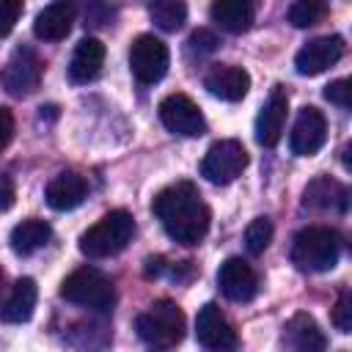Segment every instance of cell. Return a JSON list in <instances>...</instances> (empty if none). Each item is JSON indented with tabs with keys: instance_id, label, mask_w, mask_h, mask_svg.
Returning <instances> with one entry per match:
<instances>
[{
	"instance_id": "2",
	"label": "cell",
	"mask_w": 352,
	"mask_h": 352,
	"mask_svg": "<svg viewBox=\"0 0 352 352\" xmlns=\"http://www.w3.org/2000/svg\"><path fill=\"white\" fill-rule=\"evenodd\" d=\"M341 234L327 226H308L292 242V264L302 272H327L338 264Z\"/></svg>"
},
{
	"instance_id": "28",
	"label": "cell",
	"mask_w": 352,
	"mask_h": 352,
	"mask_svg": "<svg viewBox=\"0 0 352 352\" xmlns=\"http://www.w3.org/2000/svg\"><path fill=\"white\" fill-rule=\"evenodd\" d=\"M333 324L341 333L352 330V300H349V292H341V297H338V302L333 308Z\"/></svg>"
},
{
	"instance_id": "21",
	"label": "cell",
	"mask_w": 352,
	"mask_h": 352,
	"mask_svg": "<svg viewBox=\"0 0 352 352\" xmlns=\"http://www.w3.org/2000/svg\"><path fill=\"white\" fill-rule=\"evenodd\" d=\"M302 204L311 209H341L344 212L349 204V190L344 184L333 182L330 176H319L305 187Z\"/></svg>"
},
{
	"instance_id": "32",
	"label": "cell",
	"mask_w": 352,
	"mask_h": 352,
	"mask_svg": "<svg viewBox=\"0 0 352 352\" xmlns=\"http://www.w3.org/2000/svg\"><path fill=\"white\" fill-rule=\"evenodd\" d=\"M14 182L8 176H0V212H8L14 206Z\"/></svg>"
},
{
	"instance_id": "15",
	"label": "cell",
	"mask_w": 352,
	"mask_h": 352,
	"mask_svg": "<svg viewBox=\"0 0 352 352\" xmlns=\"http://www.w3.org/2000/svg\"><path fill=\"white\" fill-rule=\"evenodd\" d=\"M204 88L212 96L223 99V102H239V99H245V94L250 88V74L242 66L220 63V66H214V69L206 72Z\"/></svg>"
},
{
	"instance_id": "3",
	"label": "cell",
	"mask_w": 352,
	"mask_h": 352,
	"mask_svg": "<svg viewBox=\"0 0 352 352\" xmlns=\"http://www.w3.org/2000/svg\"><path fill=\"white\" fill-rule=\"evenodd\" d=\"M132 234H135V217L126 209H113L80 236V253L88 258L116 256L132 242Z\"/></svg>"
},
{
	"instance_id": "11",
	"label": "cell",
	"mask_w": 352,
	"mask_h": 352,
	"mask_svg": "<svg viewBox=\"0 0 352 352\" xmlns=\"http://www.w3.org/2000/svg\"><path fill=\"white\" fill-rule=\"evenodd\" d=\"M341 55H344L341 36H319V38H311L294 55V69L302 77H314V74H322L324 69H330L333 63H338Z\"/></svg>"
},
{
	"instance_id": "17",
	"label": "cell",
	"mask_w": 352,
	"mask_h": 352,
	"mask_svg": "<svg viewBox=\"0 0 352 352\" xmlns=\"http://www.w3.org/2000/svg\"><path fill=\"white\" fill-rule=\"evenodd\" d=\"M72 22H74V6L66 3V0H58V3L44 6V8L36 14V19H33V33H36V38H41V41H60V38L69 36Z\"/></svg>"
},
{
	"instance_id": "30",
	"label": "cell",
	"mask_w": 352,
	"mask_h": 352,
	"mask_svg": "<svg viewBox=\"0 0 352 352\" xmlns=\"http://www.w3.org/2000/svg\"><path fill=\"white\" fill-rule=\"evenodd\" d=\"M190 50H198V52H212V50H217V36L212 33V30H195L192 36H190Z\"/></svg>"
},
{
	"instance_id": "12",
	"label": "cell",
	"mask_w": 352,
	"mask_h": 352,
	"mask_svg": "<svg viewBox=\"0 0 352 352\" xmlns=\"http://www.w3.org/2000/svg\"><path fill=\"white\" fill-rule=\"evenodd\" d=\"M324 138H327V121L322 116V110L316 107H302L294 118V126H292V135H289V146L297 157H311L316 154L322 146H324Z\"/></svg>"
},
{
	"instance_id": "7",
	"label": "cell",
	"mask_w": 352,
	"mask_h": 352,
	"mask_svg": "<svg viewBox=\"0 0 352 352\" xmlns=\"http://www.w3.org/2000/svg\"><path fill=\"white\" fill-rule=\"evenodd\" d=\"M248 168V151L239 140H217L209 146L204 162H201V176L212 184H231L242 170Z\"/></svg>"
},
{
	"instance_id": "13",
	"label": "cell",
	"mask_w": 352,
	"mask_h": 352,
	"mask_svg": "<svg viewBox=\"0 0 352 352\" xmlns=\"http://www.w3.org/2000/svg\"><path fill=\"white\" fill-rule=\"evenodd\" d=\"M217 286L220 292L234 300V302H248L253 300L256 289H258V278L253 272V267L245 261V258H226L217 270Z\"/></svg>"
},
{
	"instance_id": "1",
	"label": "cell",
	"mask_w": 352,
	"mask_h": 352,
	"mask_svg": "<svg viewBox=\"0 0 352 352\" xmlns=\"http://www.w3.org/2000/svg\"><path fill=\"white\" fill-rule=\"evenodd\" d=\"M165 234L179 245H198L209 231V206L192 182H176L157 192L151 204Z\"/></svg>"
},
{
	"instance_id": "19",
	"label": "cell",
	"mask_w": 352,
	"mask_h": 352,
	"mask_svg": "<svg viewBox=\"0 0 352 352\" xmlns=\"http://www.w3.org/2000/svg\"><path fill=\"white\" fill-rule=\"evenodd\" d=\"M286 344L292 352H324L327 338L308 314H294L286 324Z\"/></svg>"
},
{
	"instance_id": "25",
	"label": "cell",
	"mask_w": 352,
	"mask_h": 352,
	"mask_svg": "<svg viewBox=\"0 0 352 352\" xmlns=\"http://www.w3.org/2000/svg\"><path fill=\"white\" fill-rule=\"evenodd\" d=\"M324 14H327V6L324 3H316V0H297V3L289 6V22L294 28H311Z\"/></svg>"
},
{
	"instance_id": "16",
	"label": "cell",
	"mask_w": 352,
	"mask_h": 352,
	"mask_svg": "<svg viewBox=\"0 0 352 352\" xmlns=\"http://www.w3.org/2000/svg\"><path fill=\"white\" fill-rule=\"evenodd\" d=\"M104 66V44L94 36H85L77 41L74 52H72V60H69V80L77 82V85H85L91 80L99 77Z\"/></svg>"
},
{
	"instance_id": "31",
	"label": "cell",
	"mask_w": 352,
	"mask_h": 352,
	"mask_svg": "<svg viewBox=\"0 0 352 352\" xmlns=\"http://www.w3.org/2000/svg\"><path fill=\"white\" fill-rule=\"evenodd\" d=\"M14 138V113L8 107H0V151L11 143Z\"/></svg>"
},
{
	"instance_id": "26",
	"label": "cell",
	"mask_w": 352,
	"mask_h": 352,
	"mask_svg": "<svg viewBox=\"0 0 352 352\" xmlns=\"http://www.w3.org/2000/svg\"><path fill=\"white\" fill-rule=\"evenodd\" d=\"M270 242H272V223H270V217H256V220H250L248 228H245V248H248L253 256H258V253L267 250Z\"/></svg>"
},
{
	"instance_id": "6",
	"label": "cell",
	"mask_w": 352,
	"mask_h": 352,
	"mask_svg": "<svg viewBox=\"0 0 352 352\" xmlns=\"http://www.w3.org/2000/svg\"><path fill=\"white\" fill-rule=\"evenodd\" d=\"M168 63H170V55H168V47L162 38L151 36V33H143L132 41L129 47V69L135 74L138 82L143 85H154L165 77L168 72Z\"/></svg>"
},
{
	"instance_id": "29",
	"label": "cell",
	"mask_w": 352,
	"mask_h": 352,
	"mask_svg": "<svg viewBox=\"0 0 352 352\" xmlns=\"http://www.w3.org/2000/svg\"><path fill=\"white\" fill-rule=\"evenodd\" d=\"M19 14H22V3L19 0H3L0 3V38L11 33V28L16 25Z\"/></svg>"
},
{
	"instance_id": "9",
	"label": "cell",
	"mask_w": 352,
	"mask_h": 352,
	"mask_svg": "<svg viewBox=\"0 0 352 352\" xmlns=\"http://www.w3.org/2000/svg\"><path fill=\"white\" fill-rule=\"evenodd\" d=\"M41 80V60L30 47H16L8 58V63L0 72V82L14 96H28L38 88Z\"/></svg>"
},
{
	"instance_id": "23",
	"label": "cell",
	"mask_w": 352,
	"mask_h": 352,
	"mask_svg": "<svg viewBox=\"0 0 352 352\" xmlns=\"http://www.w3.org/2000/svg\"><path fill=\"white\" fill-rule=\"evenodd\" d=\"M50 236H52L50 223H44V220H22V223H16L11 228L8 242H11V250L16 256H30L38 248H44L50 242Z\"/></svg>"
},
{
	"instance_id": "5",
	"label": "cell",
	"mask_w": 352,
	"mask_h": 352,
	"mask_svg": "<svg viewBox=\"0 0 352 352\" xmlns=\"http://www.w3.org/2000/svg\"><path fill=\"white\" fill-rule=\"evenodd\" d=\"M60 297L91 311H110L116 302V289L96 267H80L60 283Z\"/></svg>"
},
{
	"instance_id": "18",
	"label": "cell",
	"mask_w": 352,
	"mask_h": 352,
	"mask_svg": "<svg viewBox=\"0 0 352 352\" xmlns=\"http://www.w3.org/2000/svg\"><path fill=\"white\" fill-rule=\"evenodd\" d=\"M85 192H88V184H85V179H82L80 173H74V170H60V173L52 176V182L47 184L44 198H47V204H50L55 212H69V209H74V206L82 204Z\"/></svg>"
},
{
	"instance_id": "20",
	"label": "cell",
	"mask_w": 352,
	"mask_h": 352,
	"mask_svg": "<svg viewBox=\"0 0 352 352\" xmlns=\"http://www.w3.org/2000/svg\"><path fill=\"white\" fill-rule=\"evenodd\" d=\"M36 297H38V289H36V280L33 278H19L8 294V300L3 302L0 308V319L8 322V324H22L33 316V308H36Z\"/></svg>"
},
{
	"instance_id": "10",
	"label": "cell",
	"mask_w": 352,
	"mask_h": 352,
	"mask_svg": "<svg viewBox=\"0 0 352 352\" xmlns=\"http://www.w3.org/2000/svg\"><path fill=\"white\" fill-rule=\"evenodd\" d=\"M195 336H198V341L209 352H234L236 344H239L231 322L226 319V314L214 302H206L198 311V316H195Z\"/></svg>"
},
{
	"instance_id": "33",
	"label": "cell",
	"mask_w": 352,
	"mask_h": 352,
	"mask_svg": "<svg viewBox=\"0 0 352 352\" xmlns=\"http://www.w3.org/2000/svg\"><path fill=\"white\" fill-rule=\"evenodd\" d=\"M0 294H3V270H0Z\"/></svg>"
},
{
	"instance_id": "24",
	"label": "cell",
	"mask_w": 352,
	"mask_h": 352,
	"mask_svg": "<svg viewBox=\"0 0 352 352\" xmlns=\"http://www.w3.org/2000/svg\"><path fill=\"white\" fill-rule=\"evenodd\" d=\"M148 16L160 30H179L187 19V6L176 0H157L148 6Z\"/></svg>"
},
{
	"instance_id": "22",
	"label": "cell",
	"mask_w": 352,
	"mask_h": 352,
	"mask_svg": "<svg viewBox=\"0 0 352 352\" xmlns=\"http://www.w3.org/2000/svg\"><path fill=\"white\" fill-rule=\"evenodd\" d=\"M209 16L226 33H245L253 25V6L248 0H217L212 3Z\"/></svg>"
},
{
	"instance_id": "8",
	"label": "cell",
	"mask_w": 352,
	"mask_h": 352,
	"mask_svg": "<svg viewBox=\"0 0 352 352\" xmlns=\"http://www.w3.org/2000/svg\"><path fill=\"white\" fill-rule=\"evenodd\" d=\"M160 121L168 132L182 138H198L206 132V118L187 94H168L160 102Z\"/></svg>"
},
{
	"instance_id": "14",
	"label": "cell",
	"mask_w": 352,
	"mask_h": 352,
	"mask_svg": "<svg viewBox=\"0 0 352 352\" xmlns=\"http://www.w3.org/2000/svg\"><path fill=\"white\" fill-rule=\"evenodd\" d=\"M286 113H289V96L283 85H275L270 91V99L261 104L256 116V140L261 146H275L280 140L283 126H286Z\"/></svg>"
},
{
	"instance_id": "27",
	"label": "cell",
	"mask_w": 352,
	"mask_h": 352,
	"mask_svg": "<svg viewBox=\"0 0 352 352\" xmlns=\"http://www.w3.org/2000/svg\"><path fill=\"white\" fill-rule=\"evenodd\" d=\"M324 99L338 104V107H349L352 104V85H349V80H333L330 85H324Z\"/></svg>"
},
{
	"instance_id": "4",
	"label": "cell",
	"mask_w": 352,
	"mask_h": 352,
	"mask_svg": "<svg viewBox=\"0 0 352 352\" xmlns=\"http://www.w3.org/2000/svg\"><path fill=\"white\" fill-rule=\"evenodd\" d=\"M135 330L148 346L168 349L184 336V314L173 300H157L135 319Z\"/></svg>"
}]
</instances>
